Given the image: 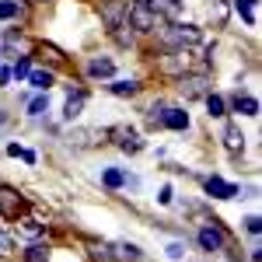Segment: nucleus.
Masks as SVG:
<instances>
[{"mask_svg":"<svg viewBox=\"0 0 262 262\" xmlns=\"http://www.w3.org/2000/svg\"><path fill=\"white\" fill-rule=\"evenodd\" d=\"M224 147H227L231 154H242L245 150V137H242L238 126H227V129H224Z\"/></svg>","mask_w":262,"mask_h":262,"instance_id":"nucleus-14","label":"nucleus"},{"mask_svg":"<svg viewBox=\"0 0 262 262\" xmlns=\"http://www.w3.org/2000/svg\"><path fill=\"white\" fill-rule=\"evenodd\" d=\"M158 21H161V18H158L143 0H133V4H129V11H126V25H129V28H137V32H154V28H158Z\"/></svg>","mask_w":262,"mask_h":262,"instance_id":"nucleus-2","label":"nucleus"},{"mask_svg":"<svg viewBox=\"0 0 262 262\" xmlns=\"http://www.w3.org/2000/svg\"><path fill=\"white\" fill-rule=\"evenodd\" d=\"M200 248H203V252H221V248H224V231H221V227H213V224L200 227Z\"/></svg>","mask_w":262,"mask_h":262,"instance_id":"nucleus-7","label":"nucleus"},{"mask_svg":"<svg viewBox=\"0 0 262 262\" xmlns=\"http://www.w3.org/2000/svg\"><path fill=\"white\" fill-rule=\"evenodd\" d=\"M101 182H105L108 189H122L129 179H126V171H119V168H105V171H101Z\"/></svg>","mask_w":262,"mask_h":262,"instance_id":"nucleus-19","label":"nucleus"},{"mask_svg":"<svg viewBox=\"0 0 262 262\" xmlns=\"http://www.w3.org/2000/svg\"><path fill=\"white\" fill-rule=\"evenodd\" d=\"M39 56H46L49 63H63V60H67L60 49H56V46H49V42H42V46H39Z\"/></svg>","mask_w":262,"mask_h":262,"instance_id":"nucleus-24","label":"nucleus"},{"mask_svg":"<svg viewBox=\"0 0 262 262\" xmlns=\"http://www.w3.org/2000/svg\"><path fill=\"white\" fill-rule=\"evenodd\" d=\"M164 112H168V105H154L150 116H147V122H150V126H164Z\"/></svg>","mask_w":262,"mask_h":262,"instance_id":"nucleus-30","label":"nucleus"},{"mask_svg":"<svg viewBox=\"0 0 262 262\" xmlns=\"http://www.w3.org/2000/svg\"><path fill=\"white\" fill-rule=\"evenodd\" d=\"M234 112H242V116H259V98H252V95H234Z\"/></svg>","mask_w":262,"mask_h":262,"instance_id":"nucleus-18","label":"nucleus"},{"mask_svg":"<svg viewBox=\"0 0 262 262\" xmlns=\"http://www.w3.org/2000/svg\"><path fill=\"white\" fill-rule=\"evenodd\" d=\"M105 140H108V129H77L74 133L77 147H95V143H105Z\"/></svg>","mask_w":262,"mask_h":262,"instance_id":"nucleus-11","label":"nucleus"},{"mask_svg":"<svg viewBox=\"0 0 262 262\" xmlns=\"http://www.w3.org/2000/svg\"><path fill=\"white\" fill-rule=\"evenodd\" d=\"M164 126H168V129H189V112H182V108H168V112H164Z\"/></svg>","mask_w":262,"mask_h":262,"instance_id":"nucleus-16","label":"nucleus"},{"mask_svg":"<svg viewBox=\"0 0 262 262\" xmlns=\"http://www.w3.org/2000/svg\"><path fill=\"white\" fill-rule=\"evenodd\" d=\"M53 81H56V77H53V70H28V84H32V88H39V91H49Z\"/></svg>","mask_w":262,"mask_h":262,"instance_id":"nucleus-17","label":"nucleus"},{"mask_svg":"<svg viewBox=\"0 0 262 262\" xmlns=\"http://www.w3.org/2000/svg\"><path fill=\"white\" fill-rule=\"evenodd\" d=\"M210 14H213V25H224L227 21V4L224 0H213L210 4Z\"/></svg>","mask_w":262,"mask_h":262,"instance_id":"nucleus-25","label":"nucleus"},{"mask_svg":"<svg viewBox=\"0 0 262 262\" xmlns=\"http://www.w3.org/2000/svg\"><path fill=\"white\" fill-rule=\"evenodd\" d=\"M158 18H168V21H179L182 14V0H143Z\"/></svg>","mask_w":262,"mask_h":262,"instance_id":"nucleus-8","label":"nucleus"},{"mask_svg":"<svg viewBox=\"0 0 262 262\" xmlns=\"http://www.w3.org/2000/svg\"><path fill=\"white\" fill-rule=\"evenodd\" d=\"M25 262H49V245H32L28 252H25Z\"/></svg>","mask_w":262,"mask_h":262,"instance_id":"nucleus-22","label":"nucleus"},{"mask_svg":"<svg viewBox=\"0 0 262 262\" xmlns=\"http://www.w3.org/2000/svg\"><path fill=\"white\" fill-rule=\"evenodd\" d=\"M179 91L185 95V98H206L210 95V77L206 74H182L179 77Z\"/></svg>","mask_w":262,"mask_h":262,"instance_id":"nucleus-4","label":"nucleus"},{"mask_svg":"<svg viewBox=\"0 0 262 262\" xmlns=\"http://www.w3.org/2000/svg\"><path fill=\"white\" fill-rule=\"evenodd\" d=\"M21 210H25V196L14 185H0V217L4 221H18Z\"/></svg>","mask_w":262,"mask_h":262,"instance_id":"nucleus-3","label":"nucleus"},{"mask_svg":"<svg viewBox=\"0 0 262 262\" xmlns=\"http://www.w3.org/2000/svg\"><path fill=\"white\" fill-rule=\"evenodd\" d=\"M7 154H11V158H21V161H28V164H35V154L25 150V147H18V143H7Z\"/></svg>","mask_w":262,"mask_h":262,"instance_id":"nucleus-26","label":"nucleus"},{"mask_svg":"<svg viewBox=\"0 0 262 262\" xmlns=\"http://www.w3.org/2000/svg\"><path fill=\"white\" fill-rule=\"evenodd\" d=\"M84 101H88V95H84V91H77V95H70V98H67V105H63V119H67V122H74L77 116H81Z\"/></svg>","mask_w":262,"mask_h":262,"instance_id":"nucleus-13","label":"nucleus"},{"mask_svg":"<svg viewBox=\"0 0 262 262\" xmlns=\"http://www.w3.org/2000/svg\"><path fill=\"white\" fill-rule=\"evenodd\" d=\"M11 81V70H7V67H0V84H7Z\"/></svg>","mask_w":262,"mask_h":262,"instance_id":"nucleus-35","label":"nucleus"},{"mask_svg":"<svg viewBox=\"0 0 262 262\" xmlns=\"http://www.w3.org/2000/svg\"><path fill=\"white\" fill-rule=\"evenodd\" d=\"M108 252H112V259H122V262H140V248L129 242H116L108 245Z\"/></svg>","mask_w":262,"mask_h":262,"instance_id":"nucleus-12","label":"nucleus"},{"mask_svg":"<svg viewBox=\"0 0 262 262\" xmlns=\"http://www.w3.org/2000/svg\"><path fill=\"white\" fill-rule=\"evenodd\" d=\"M206 192H210V196H217V200H234V196H238V185L213 175V179H206Z\"/></svg>","mask_w":262,"mask_h":262,"instance_id":"nucleus-9","label":"nucleus"},{"mask_svg":"<svg viewBox=\"0 0 262 262\" xmlns=\"http://www.w3.org/2000/svg\"><path fill=\"white\" fill-rule=\"evenodd\" d=\"M46 108H49V98L39 95V98H32V105H28V116H42Z\"/></svg>","mask_w":262,"mask_h":262,"instance_id":"nucleus-29","label":"nucleus"},{"mask_svg":"<svg viewBox=\"0 0 262 262\" xmlns=\"http://www.w3.org/2000/svg\"><path fill=\"white\" fill-rule=\"evenodd\" d=\"M234 11L242 14V21L255 25V0H234Z\"/></svg>","mask_w":262,"mask_h":262,"instance_id":"nucleus-21","label":"nucleus"},{"mask_svg":"<svg viewBox=\"0 0 262 262\" xmlns=\"http://www.w3.org/2000/svg\"><path fill=\"white\" fill-rule=\"evenodd\" d=\"M7 255H14V238L7 231H0V259H7Z\"/></svg>","mask_w":262,"mask_h":262,"instance_id":"nucleus-28","label":"nucleus"},{"mask_svg":"<svg viewBox=\"0 0 262 262\" xmlns=\"http://www.w3.org/2000/svg\"><path fill=\"white\" fill-rule=\"evenodd\" d=\"M200 39H203V32L196 28V25H175V28L168 32V42H171V46H182V49L196 46Z\"/></svg>","mask_w":262,"mask_h":262,"instance_id":"nucleus-6","label":"nucleus"},{"mask_svg":"<svg viewBox=\"0 0 262 262\" xmlns=\"http://www.w3.org/2000/svg\"><path fill=\"white\" fill-rule=\"evenodd\" d=\"M126 11H129V0H105L101 4V21L108 28H119V25H126Z\"/></svg>","mask_w":262,"mask_h":262,"instance_id":"nucleus-5","label":"nucleus"},{"mask_svg":"<svg viewBox=\"0 0 262 262\" xmlns=\"http://www.w3.org/2000/svg\"><path fill=\"white\" fill-rule=\"evenodd\" d=\"M189 49H168L164 56H158V70H161L164 77H182V74H189Z\"/></svg>","mask_w":262,"mask_h":262,"instance_id":"nucleus-1","label":"nucleus"},{"mask_svg":"<svg viewBox=\"0 0 262 262\" xmlns=\"http://www.w3.org/2000/svg\"><path fill=\"white\" fill-rule=\"evenodd\" d=\"M245 227H248V234H259V231H262V221H259V217H248V221H245Z\"/></svg>","mask_w":262,"mask_h":262,"instance_id":"nucleus-34","label":"nucleus"},{"mask_svg":"<svg viewBox=\"0 0 262 262\" xmlns=\"http://www.w3.org/2000/svg\"><path fill=\"white\" fill-rule=\"evenodd\" d=\"M108 91L119 95V98H133V95L140 91V84L137 81H116V84H108Z\"/></svg>","mask_w":262,"mask_h":262,"instance_id":"nucleus-20","label":"nucleus"},{"mask_svg":"<svg viewBox=\"0 0 262 262\" xmlns=\"http://www.w3.org/2000/svg\"><path fill=\"white\" fill-rule=\"evenodd\" d=\"M28 70H32V63L18 60V63H14V70H11V77H14V81H25V77H28Z\"/></svg>","mask_w":262,"mask_h":262,"instance_id":"nucleus-31","label":"nucleus"},{"mask_svg":"<svg viewBox=\"0 0 262 262\" xmlns=\"http://www.w3.org/2000/svg\"><path fill=\"white\" fill-rule=\"evenodd\" d=\"M206 108H210V116H213V119L227 116V105H224V98H221V95H206Z\"/></svg>","mask_w":262,"mask_h":262,"instance_id":"nucleus-23","label":"nucleus"},{"mask_svg":"<svg viewBox=\"0 0 262 262\" xmlns=\"http://www.w3.org/2000/svg\"><path fill=\"white\" fill-rule=\"evenodd\" d=\"M168 259H185V245L171 242V245H168Z\"/></svg>","mask_w":262,"mask_h":262,"instance_id":"nucleus-33","label":"nucleus"},{"mask_svg":"<svg viewBox=\"0 0 262 262\" xmlns=\"http://www.w3.org/2000/svg\"><path fill=\"white\" fill-rule=\"evenodd\" d=\"M42 234H46V227H42L35 217H18V238H25V242H39Z\"/></svg>","mask_w":262,"mask_h":262,"instance_id":"nucleus-10","label":"nucleus"},{"mask_svg":"<svg viewBox=\"0 0 262 262\" xmlns=\"http://www.w3.org/2000/svg\"><path fill=\"white\" fill-rule=\"evenodd\" d=\"M18 18V4L14 0H0V21H11Z\"/></svg>","mask_w":262,"mask_h":262,"instance_id":"nucleus-27","label":"nucleus"},{"mask_svg":"<svg viewBox=\"0 0 262 262\" xmlns=\"http://www.w3.org/2000/svg\"><path fill=\"white\" fill-rule=\"evenodd\" d=\"M91 259H95V262H108V259H112L108 245H91Z\"/></svg>","mask_w":262,"mask_h":262,"instance_id":"nucleus-32","label":"nucleus"},{"mask_svg":"<svg viewBox=\"0 0 262 262\" xmlns=\"http://www.w3.org/2000/svg\"><path fill=\"white\" fill-rule=\"evenodd\" d=\"M88 74H91V77H112V74H116V63L105 60V56H95V60L88 63Z\"/></svg>","mask_w":262,"mask_h":262,"instance_id":"nucleus-15","label":"nucleus"}]
</instances>
